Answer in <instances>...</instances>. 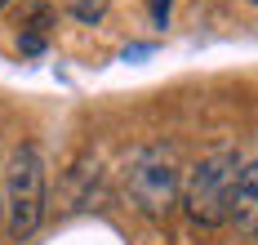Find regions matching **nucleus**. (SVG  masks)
Listing matches in <instances>:
<instances>
[{
	"label": "nucleus",
	"instance_id": "1",
	"mask_svg": "<svg viewBox=\"0 0 258 245\" xmlns=\"http://www.w3.org/2000/svg\"><path fill=\"white\" fill-rule=\"evenodd\" d=\"M182 165L174 143H143L125 161V196L143 218H169L182 205Z\"/></svg>",
	"mask_w": 258,
	"mask_h": 245
},
{
	"label": "nucleus",
	"instance_id": "2",
	"mask_svg": "<svg viewBox=\"0 0 258 245\" xmlns=\"http://www.w3.org/2000/svg\"><path fill=\"white\" fill-rule=\"evenodd\" d=\"M49 210V174H45V156L36 143H18L9 169H5V232L9 241H27L40 232Z\"/></svg>",
	"mask_w": 258,
	"mask_h": 245
},
{
	"label": "nucleus",
	"instance_id": "3",
	"mask_svg": "<svg viewBox=\"0 0 258 245\" xmlns=\"http://www.w3.org/2000/svg\"><path fill=\"white\" fill-rule=\"evenodd\" d=\"M240 152L236 147H214L196 165H187L182 178V210L196 227H223L232 218V192L240 174Z\"/></svg>",
	"mask_w": 258,
	"mask_h": 245
},
{
	"label": "nucleus",
	"instance_id": "4",
	"mask_svg": "<svg viewBox=\"0 0 258 245\" xmlns=\"http://www.w3.org/2000/svg\"><path fill=\"white\" fill-rule=\"evenodd\" d=\"M232 223L236 232H245V236H258V156L254 161L240 165V174H236V192H232Z\"/></svg>",
	"mask_w": 258,
	"mask_h": 245
},
{
	"label": "nucleus",
	"instance_id": "5",
	"mask_svg": "<svg viewBox=\"0 0 258 245\" xmlns=\"http://www.w3.org/2000/svg\"><path fill=\"white\" fill-rule=\"evenodd\" d=\"M98 196H103V165L98 156H80L67 169V201H72V210H94Z\"/></svg>",
	"mask_w": 258,
	"mask_h": 245
},
{
	"label": "nucleus",
	"instance_id": "6",
	"mask_svg": "<svg viewBox=\"0 0 258 245\" xmlns=\"http://www.w3.org/2000/svg\"><path fill=\"white\" fill-rule=\"evenodd\" d=\"M76 14H80V18H103V14H107V5H103V0H80V5H76Z\"/></svg>",
	"mask_w": 258,
	"mask_h": 245
},
{
	"label": "nucleus",
	"instance_id": "7",
	"mask_svg": "<svg viewBox=\"0 0 258 245\" xmlns=\"http://www.w3.org/2000/svg\"><path fill=\"white\" fill-rule=\"evenodd\" d=\"M169 5H174V0H152V18H156V27H165V23H169Z\"/></svg>",
	"mask_w": 258,
	"mask_h": 245
},
{
	"label": "nucleus",
	"instance_id": "8",
	"mask_svg": "<svg viewBox=\"0 0 258 245\" xmlns=\"http://www.w3.org/2000/svg\"><path fill=\"white\" fill-rule=\"evenodd\" d=\"M0 218H5V196H0Z\"/></svg>",
	"mask_w": 258,
	"mask_h": 245
},
{
	"label": "nucleus",
	"instance_id": "9",
	"mask_svg": "<svg viewBox=\"0 0 258 245\" xmlns=\"http://www.w3.org/2000/svg\"><path fill=\"white\" fill-rule=\"evenodd\" d=\"M5 5H9V0H0V9H5Z\"/></svg>",
	"mask_w": 258,
	"mask_h": 245
},
{
	"label": "nucleus",
	"instance_id": "10",
	"mask_svg": "<svg viewBox=\"0 0 258 245\" xmlns=\"http://www.w3.org/2000/svg\"><path fill=\"white\" fill-rule=\"evenodd\" d=\"M254 5H258V0H254Z\"/></svg>",
	"mask_w": 258,
	"mask_h": 245
}]
</instances>
